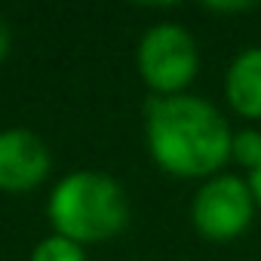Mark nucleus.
Returning a JSON list of instances; mask_svg holds the SVG:
<instances>
[{"label": "nucleus", "instance_id": "nucleus-1", "mask_svg": "<svg viewBox=\"0 0 261 261\" xmlns=\"http://www.w3.org/2000/svg\"><path fill=\"white\" fill-rule=\"evenodd\" d=\"M230 142L227 120L197 95H169L148 108L151 157L172 175L203 178L218 172L230 157Z\"/></svg>", "mask_w": 261, "mask_h": 261}, {"label": "nucleus", "instance_id": "nucleus-2", "mask_svg": "<svg viewBox=\"0 0 261 261\" xmlns=\"http://www.w3.org/2000/svg\"><path fill=\"white\" fill-rule=\"evenodd\" d=\"M49 221L59 237L74 243H101L120 233L129 221L123 188L101 172H71L49 197Z\"/></svg>", "mask_w": 261, "mask_h": 261}, {"label": "nucleus", "instance_id": "nucleus-3", "mask_svg": "<svg viewBox=\"0 0 261 261\" xmlns=\"http://www.w3.org/2000/svg\"><path fill=\"white\" fill-rule=\"evenodd\" d=\"M139 74L151 89L178 95L197 74L194 37L175 22L154 25L139 43Z\"/></svg>", "mask_w": 261, "mask_h": 261}, {"label": "nucleus", "instance_id": "nucleus-4", "mask_svg": "<svg viewBox=\"0 0 261 261\" xmlns=\"http://www.w3.org/2000/svg\"><path fill=\"white\" fill-rule=\"evenodd\" d=\"M255 197L252 188L237 175L209 178L194 197V224L206 240H233L252 221Z\"/></svg>", "mask_w": 261, "mask_h": 261}, {"label": "nucleus", "instance_id": "nucleus-5", "mask_svg": "<svg viewBox=\"0 0 261 261\" xmlns=\"http://www.w3.org/2000/svg\"><path fill=\"white\" fill-rule=\"evenodd\" d=\"M49 172L46 145L28 129L0 133V188L4 191H31Z\"/></svg>", "mask_w": 261, "mask_h": 261}, {"label": "nucleus", "instance_id": "nucleus-6", "mask_svg": "<svg viewBox=\"0 0 261 261\" xmlns=\"http://www.w3.org/2000/svg\"><path fill=\"white\" fill-rule=\"evenodd\" d=\"M227 101L243 117H261V46L243 49L227 68Z\"/></svg>", "mask_w": 261, "mask_h": 261}, {"label": "nucleus", "instance_id": "nucleus-7", "mask_svg": "<svg viewBox=\"0 0 261 261\" xmlns=\"http://www.w3.org/2000/svg\"><path fill=\"white\" fill-rule=\"evenodd\" d=\"M31 261H86V252L80 243L53 233L31 252Z\"/></svg>", "mask_w": 261, "mask_h": 261}, {"label": "nucleus", "instance_id": "nucleus-8", "mask_svg": "<svg viewBox=\"0 0 261 261\" xmlns=\"http://www.w3.org/2000/svg\"><path fill=\"white\" fill-rule=\"evenodd\" d=\"M230 157L240 166H249L255 172L261 166V133H255V129H243V133H237L233 142H230Z\"/></svg>", "mask_w": 261, "mask_h": 261}, {"label": "nucleus", "instance_id": "nucleus-9", "mask_svg": "<svg viewBox=\"0 0 261 261\" xmlns=\"http://www.w3.org/2000/svg\"><path fill=\"white\" fill-rule=\"evenodd\" d=\"M10 40H13L10 25H7V19H4V16H0V59H4V56L10 53Z\"/></svg>", "mask_w": 261, "mask_h": 261}, {"label": "nucleus", "instance_id": "nucleus-10", "mask_svg": "<svg viewBox=\"0 0 261 261\" xmlns=\"http://www.w3.org/2000/svg\"><path fill=\"white\" fill-rule=\"evenodd\" d=\"M249 188H252V197L258 200V206H261V166L249 175Z\"/></svg>", "mask_w": 261, "mask_h": 261}, {"label": "nucleus", "instance_id": "nucleus-11", "mask_svg": "<svg viewBox=\"0 0 261 261\" xmlns=\"http://www.w3.org/2000/svg\"><path fill=\"white\" fill-rule=\"evenodd\" d=\"M209 10H221V13H237V10H249L252 4H206Z\"/></svg>", "mask_w": 261, "mask_h": 261}]
</instances>
